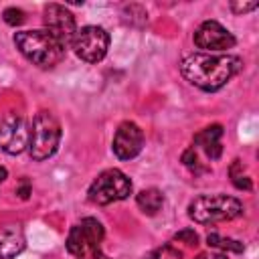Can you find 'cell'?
<instances>
[{"label": "cell", "mask_w": 259, "mask_h": 259, "mask_svg": "<svg viewBox=\"0 0 259 259\" xmlns=\"http://www.w3.org/2000/svg\"><path fill=\"white\" fill-rule=\"evenodd\" d=\"M241 67L243 61L235 55L192 53L182 59L180 73L190 85L202 91H219L241 71Z\"/></svg>", "instance_id": "6da1fadb"}, {"label": "cell", "mask_w": 259, "mask_h": 259, "mask_svg": "<svg viewBox=\"0 0 259 259\" xmlns=\"http://www.w3.org/2000/svg\"><path fill=\"white\" fill-rule=\"evenodd\" d=\"M14 45L32 65L53 69L65 57V47L47 30H20L14 34Z\"/></svg>", "instance_id": "7a4b0ae2"}, {"label": "cell", "mask_w": 259, "mask_h": 259, "mask_svg": "<svg viewBox=\"0 0 259 259\" xmlns=\"http://www.w3.org/2000/svg\"><path fill=\"white\" fill-rule=\"evenodd\" d=\"M245 210L243 202L229 194H200L188 204V217L194 223L208 225L219 221H231L241 217Z\"/></svg>", "instance_id": "3957f363"}, {"label": "cell", "mask_w": 259, "mask_h": 259, "mask_svg": "<svg viewBox=\"0 0 259 259\" xmlns=\"http://www.w3.org/2000/svg\"><path fill=\"white\" fill-rule=\"evenodd\" d=\"M61 144V123L51 111H38L32 119L30 136H28V152L30 158L40 162L51 158Z\"/></svg>", "instance_id": "277c9868"}, {"label": "cell", "mask_w": 259, "mask_h": 259, "mask_svg": "<svg viewBox=\"0 0 259 259\" xmlns=\"http://www.w3.org/2000/svg\"><path fill=\"white\" fill-rule=\"evenodd\" d=\"M103 237H105L103 225L97 219L87 217L71 227L65 245L75 259H89V257L95 259V255L101 253Z\"/></svg>", "instance_id": "5b68a950"}, {"label": "cell", "mask_w": 259, "mask_h": 259, "mask_svg": "<svg viewBox=\"0 0 259 259\" xmlns=\"http://www.w3.org/2000/svg\"><path fill=\"white\" fill-rule=\"evenodd\" d=\"M130 194H132V180L127 178V174H123L117 168H109L97 174V178L91 182L89 192H87L89 200L101 206L123 200Z\"/></svg>", "instance_id": "8992f818"}, {"label": "cell", "mask_w": 259, "mask_h": 259, "mask_svg": "<svg viewBox=\"0 0 259 259\" xmlns=\"http://www.w3.org/2000/svg\"><path fill=\"white\" fill-rule=\"evenodd\" d=\"M75 49V55L85 63H99L107 49H109V34L103 26L87 24L75 32V38L71 42Z\"/></svg>", "instance_id": "52a82bcc"}, {"label": "cell", "mask_w": 259, "mask_h": 259, "mask_svg": "<svg viewBox=\"0 0 259 259\" xmlns=\"http://www.w3.org/2000/svg\"><path fill=\"white\" fill-rule=\"evenodd\" d=\"M42 22H45V30L51 36H55L65 49L73 42L75 32H77V24H75V16L65 6H61V4H49L45 8Z\"/></svg>", "instance_id": "ba28073f"}, {"label": "cell", "mask_w": 259, "mask_h": 259, "mask_svg": "<svg viewBox=\"0 0 259 259\" xmlns=\"http://www.w3.org/2000/svg\"><path fill=\"white\" fill-rule=\"evenodd\" d=\"M28 136L30 130L26 127V121L18 113H10L0 121V150L14 156L28 148Z\"/></svg>", "instance_id": "9c48e42d"}, {"label": "cell", "mask_w": 259, "mask_h": 259, "mask_svg": "<svg viewBox=\"0 0 259 259\" xmlns=\"http://www.w3.org/2000/svg\"><path fill=\"white\" fill-rule=\"evenodd\" d=\"M235 36L217 20H204L194 32V45L202 51H227L235 47Z\"/></svg>", "instance_id": "30bf717a"}, {"label": "cell", "mask_w": 259, "mask_h": 259, "mask_svg": "<svg viewBox=\"0 0 259 259\" xmlns=\"http://www.w3.org/2000/svg\"><path fill=\"white\" fill-rule=\"evenodd\" d=\"M144 146V132L134 121H123L115 130L111 150L119 160H132L142 152Z\"/></svg>", "instance_id": "8fae6325"}, {"label": "cell", "mask_w": 259, "mask_h": 259, "mask_svg": "<svg viewBox=\"0 0 259 259\" xmlns=\"http://www.w3.org/2000/svg\"><path fill=\"white\" fill-rule=\"evenodd\" d=\"M26 247L20 225H6L0 229V259H14Z\"/></svg>", "instance_id": "7c38bea8"}, {"label": "cell", "mask_w": 259, "mask_h": 259, "mask_svg": "<svg viewBox=\"0 0 259 259\" xmlns=\"http://www.w3.org/2000/svg\"><path fill=\"white\" fill-rule=\"evenodd\" d=\"M221 138H223V125L214 123V125H208V127H204L202 132H198V134L194 136V144H198L210 160H219L221 154H223Z\"/></svg>", "instance_id": "4fadbf2b"}, {"label": "cell", "mask_w": 259, "mask_h": 259, "mask_svg": "<svg viewBox=\"0 0 259 259\" xmlns=\"http://www.w3.org/2000/svg\"><path fill=\"white\" fill-rule=\"evenodd\" d=\"M136 202H138V206L142 208V212H146V214L152 217V214H156V212L162 208V204H164V194H162L158 188H146V190L138 192Z\"/></svg>", "instance_id": "5bb4252c"}, {"label": "cell", "mask_w": 259, "mask_h": 259, "mask_svg": "<svg viewBox=\"0 0 259 259\" xmlns=\"http://www.w3.org/2000/svg\"><path fill=\"white\" fill-rule=\"evenodd\" d=\"M206 243L210 245V247H219V249H223V251H235V253H243L245 251V247H243V243L241 241H235V239H225V237H221V235H217V233H210L208 237H206Z\"/></svg>", "instance_id": "9a60e30c"}, {"label": "cell", "mask_w": 259, "mask_h": 259, "mask_svg": "<svg viewBox=\"0 0 259 259\" xmlns=\"http://www.w3.org/2000/svg\"><path fill=\"white\" fill-rule=\"evenodd\" d=\"M2 16H4V22L10 24V26H18V24L24 22V12H22L20 8H16V6L6 8V10L2 12Z\"/></svg>", "instance_id": "2e32d148"}, {"label": "cell", "mask_w": 259, "mask_h": 259, "mask_svg": "<svg viewBox=\"0 0 259 259\" xmlns=\"http://www.w3.org/2000/svg\"><path fill=\"white\" fill-rule=\"evenodd\" d=\"M174 241H182L186 245H198V235L192 229H182L174 235Z\"/></svg>", "instance_id": "e0dca14e"}, {"label": "cell", "mask_w": 259, "mask_h": 259, "mask_svg": "<svg viewBox=\"0 0 259 259\" xmlns=\"http://www.w3.org/2000/svg\"><path fill=\"white\" fill-rule=\"evenodd\" d=\"M231 8H233V12H237V14H241V12H249V10H255L257 8V2H243V4H239V2H231Z\"/></svg>", "instance_id": "ac0fdd59"}, {"label": "cell", "mask_w": 259, "mask_h": 259, "mask_svg": "<svg viewBox=\"0 0 259 259\" xmlns=\"http://www.w3.org/2000/svg\"><path fill=\"white\" fill-rule=\"evenodd\" d=\"M182 162L186 164V166H196V152H194V148H188L184 154H182Z\"/></svg>", "instance_id": "d6986e66"}, {"label": "cell", "mask_w": 259, "mask_h": 259, "mask_svg": "<svg viewBox=\"0 0 259 259\" xmlns=\"http://www.w3.org/2000/svg\"><path fill=\"white\" fill-rule=\"evenodd\" d=\"M18 192H20V196H22V198H28V194H30V188H28V182H24V184H22V188H20Z\"/></svg>", "instance_id": "ffe728a7"}, {"label": "cell", "mask_w": 259, "mask_h": 259, "mask_svg": "<svg viewBox=\"0 0 259 259\" xmlns=\"http://www.w3.org/2000/svg\"><path fill=\"white\" fill-rule=\"evenodd\" d=\"M6 176H8V172H6V168L4 166H0V184L6 180Z\"/></svg>", "instance_id": "44dd1931"}, {"label": "cell", "mask_w": 259, "mask_h": 259, "mask_svg": "<svg viewBox=\"0 0 259 259\" xmlns=\"http://www.w3.org/2000/svg\"><path fill=\"white\" fill-rule=\"evenodd\" d=\"M214 259H227V255H225V253H217Z\"/></svg>", "instance_id": "7402d4cb"}, {"label": "cell", "mask_w": 259, "mask_h": 259, "mask_svg": "<svg viewBox=\"0 0 259 259\" xmlns=\"http://www.w3.org/2000/svg\"><path fill=\"white\" fill-rule=\"evenodd\" d=\"M95 259H109V257H105L103 253H97V255H95Z\"/></svg>", "instance_id": "603a6c76"}, {"label": "cell", "mask_w": 259, "mask_h": 259, "mask_svg": "<svg viewBox=\"0 0 259 259\" xmlns=\"http://www.w3.org/2000/svg\"><path fill=\"white\" fill-rule=\"evenodd\" d=\"M196 259H206V255H198V257H196Z\"/></svg>", "instance_id": "cb8c5ba5"}]
</instances>
